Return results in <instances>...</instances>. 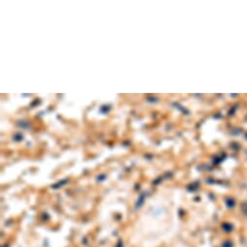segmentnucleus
<instances>
[{
  "mask_svg": "<svg viewBox=\"0 0 247 247\" xmlns=\"http://www.w3.org/2000/svg\"><path fill=\"white\" fill-rule=\"evenodd\" d=\"M222 247H233V244L232 242H230V241H226V242H224V244H223Z\"/></svg>",
  "mask_w": 247,
  "mask_h": 247,
  "instance_id": "1",
  "label": "nucleus"
},
{
  "mask_svg": "<svg viewBox=\"0 0 247 247\" xmlns=\"http://www.w3.org/2000/svg\"><path fill=\"white\" fill-rule=\"evenodd\" d=\"M242 209H243L244 213L247 214V204H243V208H242Z\"/></svg>",
  "mask_w": 247,
  "mask_h": 247,
  "instance_id": "2",
  "label": "nucleus"
}]
</instances>
